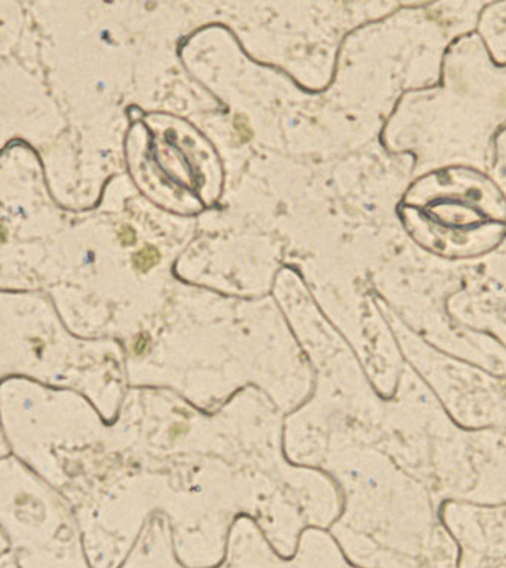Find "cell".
<instances>
[{
	"instance_id": "6da1fadb",
	"label": "cell",
	"mask_w": 506,
	"mask_h": 568,
	"mask_svg": "<svg viewBox=\"0 0 506 568\" xmlns=\"http://www.w3.org/2000/svg\"><path fill=\"white\" fill-rule=\"evenodd\" d=\"M158 259H159L158 250L153 247H146L133 256V264L140 271H147L150 267H153L158 262Z\"/></svg>"
},
{
	"instance_id": "7a4b0ae2",
	"label": "cell",
	"mask_w": 506,
	"mask_h": 568,
	"mask_svg": "<svg viewBox=\"0 0 506 568\" xmlns=\"http://www.w3.org/2000/svg\"><path fill=\"white\" fill-rule=\"evenodd\" d=\"M120 238L124 244H132L135 241V233L129 227H123L121 232H120Z\"/></svg>"
},
{
	"instance_id": "3957f363",
	"label": "cell",
	"mask_w": 506,
	"mask_h": 568,
	"mask_svg": "<svg viewBox=\"0 0 506 568\" xmlns=\"http://www.w3.org/2000/svg\"><path fill=\"white\" fill-rule=\"evenodd\" d=\"M5 239H6V229L0 225V242L5 241Z\"/></svg>"
}]
</instances>
